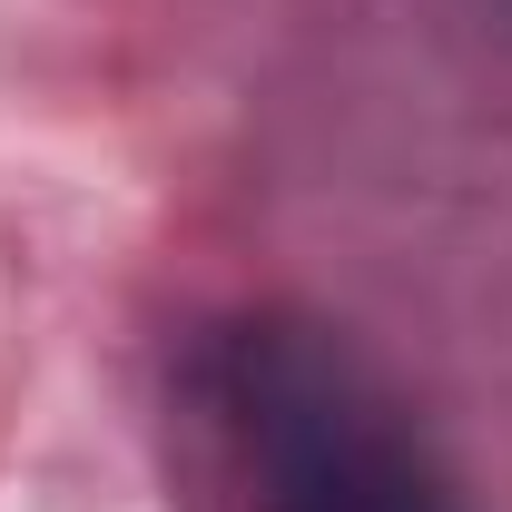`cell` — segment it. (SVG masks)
Segmentation results:
<instances>
[{
	"label": "cell",
	"instance_id": "1",
	"mask_svg": "<svg viewBox=\"0 0 512 512\" xmlns=\"http://www.w3.org/2000/svg\"><path fill=\"white\" fill-rule=\"evenodd\" d=\"M207 404L247 463L256 512H463L394 384L325 325H227L207 355Z\"/></svg>",
	"mask_w": 512,
	"mask_h": 512
}]
</instances>
